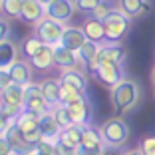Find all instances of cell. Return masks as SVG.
Here are the masks:
<instances>
[{
	"mask_svg": "<svg viewBox=\"0 0 155 155\" xmlns=\"http://www.w3.org/2000/svg\"><path fill=\"white\" fill-rule=\"evenodd\" d=\"M84 32H86V38L91 42H97V44H104L105 40V28H104V20H97L94 16H87L84 20Z\"/></svg>",
	"mask_w": 155,
	"mask_h": 155,
	"instance_id": "e0dca14e",
	"label": "cell"
},
{
	"mask_svg": "<svg viewBox=\"0 0 155 155\" xmlns=\"http://www.w3.org/2000/svg\"><path fill=\"white\" fill-rule=\"evenodd\" d=\"M30 64H32L34 70H50L54 66V46L44 44L42 50L34 58H30Z\"/></svg>",
	"mask_w": 155,
	"mask_h": 155,
	"instance_id": "7402d4cb",
	"label": "cell"
},
{
	"mask_svg": "<svg viewBox=\"0 0 155 155\" xmlns=\"http://www.w3.org/2000/svg\"><path fill=\"white\" fill-rule=\"evenodd\" d=\"M100 46L97 42H91L87 40L86 44L78 50V60H80V66H84V70H86L87 74H96L97 70V52H100Z\"/></svg>",
	"mask_w": 155,
	"mask_h": 155,
	"instance_id": "9c48e42d",
	"label": "cell"
},
{
	"mask_svg": "<svg viewBox=\"0 0 155 155\" xmlns=\"http://www.w3.org/2000/svg\"><path fill=\"white\" fill-rule=\"evenodd\" d=\"M101 0H74V4H76V10L82 14H87L90 16L94 10H96V6L100 4Z\"/></svg>",
	"mask_w": 155,
	"mask_h": 155,
	"instance_id": "4dcf8cb0",
	"label": "cell"
},
{
	"mask_svg": "<svg viewBox=\"0 0 155 155\" xmlns=\"http://www.w3.org/2000/svg\"><path fill=\"white\" fill-rule=\"evenodd\" d=\"M97 155H121L119 153V147H114V145H104L100 149V153Z\"/></svg>",
	"mask_w": 155,
	"mask_h": 155,
	"instance_id": "f35d334b",
	"label": "cell"
},
{
	"mask_svg": "<svg viewBox=\"0 0 155 155\" xmlns=\"http://www.w3.org/2000/svg\"><path fill=\"white\" fill-rule=\"evenodd\" d=\"M14 125L20 129V133H22V135H26V133H32V131H36V129H40V115L22 111L18 117L14 119Z\"/></svg>",
	"mask_w": 155,
	"mask_h": 155,
	"instance_id": "603a6c76",
	"label": "cell"
},
{
	"mask_svg": "<svg viewBox=\"0 0 155 155\" xmlns=\"http://www.w3.org/2000/svg\"><path fill=\"white\" fill-rule=\"evenodd\" d=\"M100 133L105 145L121 147L129 141V125L121 117H110L100 125Z\"/></svg>",
	"mask_w": 155,
	"mask_h": 155,
	"instance_id": "3957f363",
	"label": "cell"
},
{
	"mask_svg": "<svg viewBox=\"0 0 155 155\" xmlns=\"http://www.w3.org/2000/svg\"><path fill=\"white\" fill-rule=\"evenodd\" d=\"M0 12H2V0H0Z\"/></svg>",
	"mask_w": 155,
	"mask_h": 155,
	"instance_id": "bcb514c9",
	"label": "cell"
},
{
	"mask_svg": "<svg viewBox=\"0 0 155 155\" xmlns=\"http://www.w3.org/2000/svg\"><path fill=\"white\" fill-rule=\"evenodd\" d=\"M0 155H14L12 145H10L8 137H6L4 133H0Z\"/></svg>",
	"mask_w": 155,
	"mask_h": 155,
	"instance_id": "e575fe53",
	"label": "cell"
},
{
	"mask_svg": "<svg viewBox=\"0 0 155 155\" xmlns=\"http://www.w3.org/2000/svg\"><path fill=\"white\" fill-rule=\"evenodd\" d=\"M0 100L24 107V86H20V84H10L4 91H0Z\"/></svg>",
	"mask_w": 155,
	"mask_h": 155,
	"instance_id": "d4e9b609",
	"label": "cell"
},
{
	"mask_svg": "<svg viewBox=\"0 0 155 155\" xmlns=\"http://www.w3.org/2000/svg\"><path fill=\"white\" fill-rule=\"evenodd\" d=\"M36 153L38 155H58L56 153L54 141H48V139H42V141L36 145Z\"/></svg>",
	"mask_w": 155,
	"mask_h": 155,
	"instance_id": "836d02e7",
	"label": "cell"
},
{
	"mask_svg": "<svg viewBox=\"0 0 155 155\" xmlns=\"http://www.w3.org/2000/svg\"><path fill=\"white\" fill-rule=\"evenodd\" d=\"M86 42H87V38H86V32H84V28H78V26H66L64 34H62V40H60V44L64 46V48H68V50L78 52L84 44H86Z\"/></svg>",
	"mask_w": 155,
	"mask_h": 155,
	"instance_id": "4fadbf2b",
	"label": "cell"
},
{
	"mask_svg": "<svg viewBox=\"0 0 155 155\" xmlns=\"http://www.w3.org/2000/svg\"><path fill=\"white\" fill-rule=\"evenodd\" d=\"M42 94H44L46 101L50 104V107H56V105L62 104V82L60 80H54V78H46L40 82Z\"/></svg>",
	"mask_w": 155,
	"mask_h": 155,
	"instance_id": "5bb4252c",
	"label": "cell"
},
{
	"mask_svg": "<svg viewBox=\"0 0 155 155\" xmlns=\"http://www.w3.org/2000/svg\"><path fill=\"white\" fill-rule=\"evenodd\" d=\"M121 155H143V153H141V149H131V151H125Z\"/></svg>",
	"mask_w": 155,
	"mask_h": 155,
	"instance_id": "b9f144b4",
	"label": "cell"
},
{
	"mask_svg": "<svg viewBox=\"0 0 155 155\" xmlns=\"http://www.w3.org/2000/svg\"><path fill=\"white\" fill-rule=\"evenodd\" d=\"M50 104L46 101L44 94H42V87H40V82H32L24 86V111L28 114H36V115H42L46 111H50Z\"/></svg>",
	"mask_w": 155,
	"mask_h": 155,
	"instance_id": "277c9868",
	"label": "cell"
},
{
	"mask_svg": "<svg viewBox=\"0 0 155 155\" xmlns=\"http://www.w3.org/2000/svg\"><path fill=\"white\" fill-rule=\"evenodd\" d=\"M123 64L125 62V50L121 44H101L97 52V64Z\"/></svg>",
	"mask_w": 155,
	"mask_h": 155,
	"instance_id": "30bf717a",
	"label": "cell"
},
{
	"mask_svg": "<svg viewBox=\"0 0 155 155\" xmlns=\"http://www.w3.org/2000/svg\"><path fill=\"white\" fill-rule=\"evenodd\" d=\"M32 64H30V60H22L18 58L14 62L12 66L8 68L10 72V78H12L14 84H20V86H28V84H32Z\"/></svg>",
	"mask_w": 155,
	"mask_h": 155,
	"instance_id": "8fae6325",
	"label": "cell"
},
{
	"mask_svg": "<svg viewBox=\"0 0 155 155\" xmlns=\"http://www.w3.org/2000/svg\"><path fill=\"white\" fill-rule=\"evenodd\" d=\"M42 46H44V42H42L40 38L34 34V36L24 38V40H22V46H20V50H22V56H24V58L30 60V58H34V56L42 50Z\"/></svg>",
	"mask_w": 155,
	"mask_h": 155,
	"instance_id": "484cf974",
	"label": "cell"
},
{
	"mask_svg": "<svg viewBox=\"0 0 155 155\" xmlns=\"http://www.w3.org/2000/svg\"><path fill=\"white\" fill-rule=\"evenodd\" d=\"M151 82H153V86H155V68H153V72H151Z\"/></svg>",
	"mask_w": 155,
	"mask_h": 155,
	"instance_id": "ee69618b",
	"label": "cell"
},
{
	"mask_svg": "<svg viewBox=\"0 0 155 155\" xmlns=\"http://www.w3.org/2000/svg\"><path fill=\"white\" fill-rule=\"evenodd\" d=\"M8 34H10V24H8V20L0 18V42L6 40V38H8Z\"/></svg>",
	"mask_w": 155,
	"mask_h": 155,
	"instance_id": "74e56055",
	"label": "cell"
},
{
	"mask_svg": "<svg viewBox=\"0 0 155 155\" xmlns=\"http://www.w3.org/2000/svg\"><path fill=\"white\" fill-rule=\"evenodd\" d=\"M60 82H62V84H68V86H72V87H76V90L84 91V94H87V78H86V74H84L80 68L62 70Z\"/></svg>",
	"mask_w": 155,
	"mask_h": 155,
	"instance_id": "2e32d148",
	"label": "cell"
},
{
	"mask_svg": "<svg viewBox=\"0 0 155 155\" xmlns=\"http://www.w3.org/2000/svg\"><path fill=\"white\" fill-rule=\"evenodd\" d=\"M117 10L127 14L129 18H137V16H143L149 12L151 6L147 0H117Z\"/></svg>",
	"mask_w": 155,
	"mask_h": 155,
	"instance_id": "ac0fdd59",
	"label": "cell"
},
{
	"mask_svg": "<svg viewBox=\"0 0 155 155\" xmlns=\"http://www.w3.org/2000/svg\"><path fill=\"white\" fill-rule=\"evenodd\" d=\"M52 115H54V119L58 121V125L62 129H66V127H70V125H72V117H70L68 107H66L64 104H60V105H56V107H52Z\"/></svg>",
	"mask_w": 155,
	"mask_h": 155,
	"instance_id": "f1b7e54d",
	"label": "cell"
},
{
	"mask_svg": "<svg viewBox=\"0 0 155 155\" xmlns=\"http://www.w3.org/2000/svg\"><path fill=\"white\" fill-rule=\"evenodd\" d=\"M54 66L60 70H74L80 66V60H78V52L68 50L62 44L54 46Z\"/></svg>",
	"mask_w": 155,
	"mask_h": 155,
	"instance_id": "7c38bea8",
	"label": "cell"
},
{
	"mask_svg": "<svg viewBox=\"0 0 155 155\" xmlns=\"http://www.w3.org/2000/svg\"><path fill=\"white\" fill-rule=\"evenodd\" d=\"M153 96H155V91H153Z\"/></svg>",
	"mask_w": 155,
	"mask_h": 155,
	"instance_id": "7dc6e473",
	"label": "cell"
},
{
	"mask_svg": "<svg viewBox=\"0 0 155 155\" xmlns=\"http://www.w3.org/2000/svg\"><path fill=\"white\" fill-rule=\"evenodd\" d=\"M86 96L87 94H84V91L76 90V87L68 86V84H62V104L64 105H70V104H74V101L86 97Z\"/></svg>",
	"mask_w": 155,
	"mask_h": 155,
	"instance_id": "83f0119b",
	"label": "cell"
},
{
	"mask_svg": "<svg viewBox=\"0 0 155 155\" xmlns=\"http://www.w3.org/2000/svg\"><path fill=\"white\" fill-rule=\"evenodd\" d=\"M38 2H40V4H44V6H48L50 2H54V0H38Z\"/></svg>",
	"mask_w": 155,
	"mask_h": 155,
	"instance_id": "7bdbcfd3",
	"label": "cell"
},
{
	"mask_svg": "<svg viewBox=\"0 0 155 155\" xmlns=\"http://www.w3.org/2000/svg\"><path fill=\"white\" fill-rule=\"evenodd\" d=\"M10 123L12 121H10L8 117H4V115L0 114V133H6V129L10 127Z\"/></svg>",
	"mask_w": 155,
	"mask_h": 155,
	"instance_id": "ab89813d",
	"label": "cell"
},
{
	"mask_svg": "<svg viewBox=\"0 0 155 155\" xmlns=\"http://www.w3.org/2000/svg\"><path fill=\"white\" fill-rule=\"evenodd\" d=\"M82 133H84V125H76V123H72L70 127L62 129L60 131V141L64 143V145L72 147V149H78V147L82 145Z\"/></svg>",
	"mask_w": 155,
	"mask_h": 155,
	"instance_id": "44dd1931",
	"label": "cell"
},
{
	"mask_svg": "<svg viewBox=\"0 0 155 155\" xmlns=\"http://www.w3.org/2000/svg\"><path fill=\"white\" fill-rule=\"evenodd\" d=\"M16 60H18V46L8 38L2 40L0 42V70H8Z\"/></svg>",
	"mask_w": 155,
	"mask_h": 155,
	"instance_id": "ffe728a7",
	"label": "cell"
},
{
	"mask_svg": "<svg viewBox=\"0 0 155 155\" xmlns=\"http://www.w3.org/2000/svg\"><path fill=\"white\" fill-rule=\"evenodd\" d=\"M100 84H104L105 87H115L119 82H121L123 78H125V72H123V66L121 64H97V70L94 74Z\"/></svg>",
	"mask_w": 155,
	"mask_h": 155,
	"instance_id": "8992f818",
	"label": "cell"
},
{
	"mask_svg": "<svg viewBox=\"0 0 155 155\" xmlns=\"http://www.w3.org/2000/svg\"><path fill=\"white\" fill-rule=\"evenodd\" d=\"M54 145H56V153H58V155H76V149H72V147L64 145V143L60 141V139H56Z\"/></svg>",
	"mask_w": 155,
	"mask_h": 155,
	"instance_id": "d590c367",
	"label": "cell"
},
{
	"mask_svg": "<svg viewBox=\"0 0 155 155\" xmlns=\"http://www.w3.org/2000/svg\"><path fill=\"white\" fill-rule=\"evenodd\" d=\"M111 105H114L115 114H125V111L133 110L139 100H141V86L131 80V78H123L115 87L110 90Z\"/></svg>",
	"mask_w": 155,
	"mask_h": 155,
	"instance_id": "6da1fadb",
	"label": "cell"
},
{
	"mask_svg": "<svg viewBox=\"0 0 155 155\" xmlns=\"http://www.w3.org/2000/svg\"><path fill=\"white\" fill-rule=\"evenodd\" d=\"M97 153H100L97 149H86V147H82V145L76 149V155H97Z\"/></svg>",
	"mask_w": 155,
	"mask_h": 155,
	"instance_id": "60d3db41",
	"label": "cell"
},
{
	"mask_svg": "<svg viewBox=\"0 0 155 155\" xmlns=\"http://www.w3.org/2000/svg\"><path fill=\"white\" fill-rule=\"evenodd\" d=\"M24 111L22 105H16V104H8V101L0 100V114L4 115V117H8L10 121H14V119L18 117L20 114Z\"/></svg>",
	"mask_w": 155,
	"mask_h": 155,
	"instance_id": "f546056e",
	"label": "cell"
},
{
	"mask_svg": "<svg viewBox=\"0 0 155 155\" xmlns=\"http://www.w3.org/2000/svg\"><path fill=\"white\" fill-rule=\"evenodd\" d=\"M10 84H14L12 78H10V72L8 70H0V91H4Z\"/></svg>",
	"mask_w": 155,
	"mask_h": 155,
	"instance_id": "8d00e7d4",
	"label": "cell"
},
{
	"mask_svg": "<svg viewBox=\"0 0 155 155\" xmlns=\"http://www.w3.org/2000/svg\"><path fill=\"white\" fill-rule=\"evenodd\" d=\"M111 10H114V4H111L110 0H101L100 4L96 6V10H94L90 16H94V18H97V20H104L105 16L111 12Z\"/></svg>",
	"mask_w": 155,
	"mask_h": 155,
	"instance_id": "1f68e13d",
	"label": "cell"
},
{
	"mask_svg": "<svg viewBox=\"0 0 155 155\" xmlns=\"http://www.w3.org/2000/svg\"><path fill=\"white\" fill-rule=\"evenodd\" d=\"M74 12H78L74 0H54V2H50L46 6V16L58 20L62 24H68L72 20Z\"/></svg>",
	"mask_w": 155,
	"mask_h": 155,
	"instance_id": "ba28073f",
	"label": "cell"
},
{
	"mask_svg": "<svg viewBox=\"0 0 155 155\" xmlns=\"http://www.w3.org/2000/svg\"><path fill=\"white\" fill-rule=\"evenodd\" d=\"M46 16V6L40 4L38 0H24L22 4V14H20V18L28 24H34L36 26L42 18Z\"/></svg>",
	"mask_w": 155,
	"mask_h": 155,
	"instance_id": "9a60e30c",
	"label": "cell"
},
{
	"mask_svg": "<svg viewBox=\"0 0 155 155\" xmlns=\"http://www.w3.org/2000/svg\"><path fill=\"white\" fill-rule=\"evenodd\" d=\"M66 26H68V24H62V22H58V20H54V18L44 16V18L36 24V32L34 34H36L44 44L56 46V44H60V40H62V34H64Z\"/></svg>",
	"mask_w": 155,
	"mask_h": 155,
	"instance_id": "5b68a950",
	"label": "cell"
},
{
	"mask_svg": "<svg viewBox=\"0 0 155 155\" xmlns=\"http://www.w3.org/2000/svg\"><path fill=\"white\" fill-rule=\"evenodd\" d=\"M139 149H141L143 155H155V133L143 137L141 143H139Z\"/></svg>",
	"mask_w": 155,
	"mask_h": 155,
	"instance_id": "d6a6232c",
	"label": "cell"
},
{
	"mask_svg": "<svg viewBox=\"0 0 155 155\" xmlns=\"http://www.w3.org/2000/svg\"><path fill=\"white\" fill-rule=\"evenodd\" d=\"M68 107V114L70 117H72V123H76V125H90L91 123V117H94V107H91L90 100L86 97H82V100L74 101V104L66 105Z\"/></svg>",
	"mask_w": 155,
	"mask_h": 155,
	"instance_id": "52a82bcc",
	"label": "cell"
},
{
	"mask_svg": "<svg viewBox=\"0 0 155 155\" xmlns=\"http://www.w3.org/2000/svg\"><path fill=\"white\" fill-rule=\"evenodd\" d=\"M24 0H2V14L6 18H20Z\"/></svg>",
	"mask_w": 155,
	"mask_h": 155,
	"instance_id": "4316f807",
	"label": "cell"
},
{
	"mask_svg": "<svg viewBox=\"0 0 155 155\" xmlns=\"http://www.w3.org/2000/svg\"><path fill=\"white\" fill-rule=\"evenodd\" d=\"M104 28H105V42L119 44L125 38V34L129 32V28H131V18L127 14H123L121 10L114 8L104 18Z\"/></svg>",
	"mask_w": 155,
	"mask_h": 155,
	"instance_id": "7a4b0ae2",
	"label": "cell"
},
{
	"mask_svg": "<svg viewBox=\"0 0 155 155\" xmlns=\"http://www.w3.org/2000/svg\"><path fill=\"white\" fill-rule=\"evenodd\" d=\"M60 131H62V127H60L58 121L54 119L52 110L40 115V133H42L44 139H48V141H56V139L60 137Z\"/></svg>",
	"mask_w": 155,
	"mask_h": 155,
	"instance_id": "d6986e66",
	"label": "cell"
},
{
	"mask_svg": "<svg viewBox=\"0 0 155 155\" xmlns=\"http://www.w3.org/2000/svg\"><path fill=\"white\" fill-rule=\"evenodd\" d=\"M28 155H38V153H36V149H34V151H32V153H28Z\"/></svg>",
	"mask_w": 155,
	"mask_h": 155,
	"instance_id": "f6af8a7d",
	"label": "cell"
},
{
	"mask_svg": "<svg viewBox=\"0 0 155 155\" xmlns=\"http://www.w3.org/2000/svg\"><path fill=\"white\" fill-rule=\"evenodd\" d=\"M104 145H105V143H104V139H101L100 129L91 127V123H90V125H84L82 147H86V149H97V151H100Z\"/></svg>",
	"mask_w": 155,
	"mask_h": 155,
	"instance_id": "cb8c5ba5",
	"label": "cell"
}]
</instances>
